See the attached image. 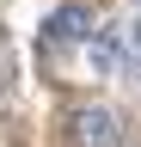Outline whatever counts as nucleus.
I'll return each instance as SVG.
<instances>
[{
    "label": "nucleus",
    "instance_id": "f257e3e1",
    "mask_svg": "<svg viewBox=\"0 0 141 147\" xmlns=\"http://www.w3.org/2000/svg\"><path fill=\"white\" fill-rule=\"evenodd\" d=\"M123 141V117L111 104H80L67 110V147H117Z\"/></svg>",
    "mask_w": 141,
    "mask_h": 147
},
{
    "label": "nucleus",
    "instance_id": "7ed1b4c3",
    "mask_svg": "<svg viewBox=\"0 0 141 147\" xmlns=\"http://www.w3.org/2000/svg\"><path fill=\"white\" fill-rule=\"evenodd\" d=\"M86 37H92V12L80 6H55L43 18V49H74V43H86Z\"/></svg>",
    "mask_w": 141,
    "mask_h": 147
},
{
    "label": "nucleus",
    "instance_id": "f03ea898",
    "mask_svg": "<svg viewBox=\"0 0 141 147\" xmlns=\"http://www.w3.org/2000/svg\"><path fill=\"white\" fill-rule=\"evenodd\" d=\"M86 55H92L98 80H129L135 74V43H129V31H117V25H104V31L86 37Z\"/></svg>",
    "mask_w": 141,
    "mask_h": 147
}]
</instances>
